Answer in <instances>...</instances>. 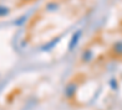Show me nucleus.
Returning a JSON list of instances; mask_svg holds the SVG:
<instances>
[{"label":"nucleus","mask_w":122,"mask_h":110,"mask_svg":"<svg viewBox=\"0 0 122 110\" xmlns=\"http://www.w3.org/2000/svg\"><path fill=\"white\" fill-rule=\"evenodd\" d=\"M114 52H115L117 55H122V42L115 44V47H114Z\"/></svg>","instance_id":"nucleus-2"},{"label":"nucleus","mask_w":122,"mask_h":110,"mask_svg":"<svg viewBox=\"0 0 122 110\" xmlns=\"http://www.w3.org/2000/svg\"><path fill=\"white\" fill-rule=\"evenodd\" d=\"M76 92H77V83H75V82H71V83H68V84H66V87H65V91H64V93H65V97L66 98H72L75 94H76Z\"/></svg>","instance_id":"nucleus-1"}]
</instances>
